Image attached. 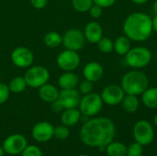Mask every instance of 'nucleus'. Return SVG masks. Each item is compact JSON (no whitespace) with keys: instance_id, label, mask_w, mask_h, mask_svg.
Masks as SVG:
<instances>
[{"instance_id":"11","label":"nucleus","mask_w":157,"mask_h":156,"mask_svg":"<svg viewBox=\"0 0 157 156\" xmlns=\"http://www.w3.org/2000/svg\"><path fill=\"white\" fill-rule=\"evenodd\" d=\"M125 95L126 94L121 86L109 85L104 87L100 96L103 103L109 106H118L122 102Z\"/></svg>"},{"instance_id":"25","label":"nucleus","mask_w":157,"mask_h":156,"mask_svg":"<svg viewBox=\"0 0 157 156\" xmlns=\"http://www.w3.org/2000/svg\"><path fill=\"white\" fill-rule=\"evenodd\" d=\"M44 44L49 48H56L63 42V36L56 31H50L46 33L43 38Z\"/></svg>"},{"instance_id":"7","label":"nucleus","mask_w":157,"mask_h":156,"mask_svg":"<svg viewBox=\"0 0 157 156\" xmlns=\"http://www.w3.org/2000/svg\"><path fill=\"white\" fill-rule=\"evenodd\" d=\"M80 63L81 58L78 52L67 49L60 52L56 59L58 67L64 72H74L79 67Z\"/></svg>"},{"instance_id":"13","label":"nucleus","mask_w":157,"mask_h":156,"mask_svg":"<svg viewBox=\"0 0 157 156\" xmlns=\"http://www.w3.org/2000/svg\"><path fill=\"white\" fill-rule=\"evenodd\" d=\"M58 99L62 103L64 109L76 108L79 106L81 96H80V92L75 88L62 89L59 93Z\"/></svg>"},{"instance_id":"23","label":"nucleus","mask_w":157,"mask_h":156,"mask_svg":"<svg viewBox=\"0 0 157 156\" xmlns=\"http://www.w3.org/2000/svg\"><path fill=\"white\" fill-rule=\"evenodd\" d=\"M109 156H127V147L119 142H112L106 147Z\"/></svg>"},{"instance_id":"36","label":"nucleus","mask_w":157,"mask_h":156,"mask_svg":"<svg viewBox=\"0 0 157 156\" xmlns=\"http://www.w3.org/2000/svg\"><path fill=\"white\" fill-rule=\"evenodd\" d=\"M51 108L55 113H59V112H61V111H63L64 109L62 103L59 101V99H56V100H54L53 102L51 103Z\"/></svg>"},{"instance_id":"9","label":"nucleus","mask_w":157,"mask_h":156,"mask_svg":"<svg viewBox=\"0 0 157 156\" xmlns=\"http://www.w3.org/2000/svg\"><path fill=\"white\" fill-rule=\"evenodd\" d=\"M86 38L84 32L81 31L79 29H69L65 31L63 36V42L62 44L67 50H72L78 51L85 46Z\"/></svg>"},{"instance_id":"4","label":"nucleus","mask_w":157,"mask_h":156,"mask_svg":"<svg viewBox=\"0 0 157 156\" xmlns=\"http://www.w3.org/2000/svg\"><path fill=\"white\" fill-rule=\"evenodd\" d=\"M125 63L128 66L135 70H141L146 67L152 61L151 51L144 46L131 48L124 56Z\"/></svg>"},{"instance_id":"19","label":"nucleus","mask_w":157,"mask_h":156,"mask_svg":"<svg viewBox=\"0 0 157 156\" xmlns=\"http://www.w3.org/2000/svg\"><path fill=\"white\" fill-rule=\"evenodd\" d=\"M81 119V112L77 108H66L62 114L61 120L63 124L66 127H71L80 120Z\"/></svg>"},{"instance_id":"3","label":"nucleus","mask_w":157,"mask_h":156,"mask_svg":"<svg viewBox=\"0 0 157 156\" xmlns=\"http://www.w3.org/2000/svg\"><path fill=\"white\" fill-rule=\"evenodd\" d=\"M121 86L125 94L141 96L149 87V78L144 72L133 69L122 76Z\"/></svg>"},{"instance_id":"40","label":"nucleus","mask_w":157,"mask_h":156,"mask_svg":"<svg viewBox=\"0 0 157 156\" xmlns=\"http://www.w3.org/2000/svg\"><path fill=\"white\" fill-rule=\"evenodd\" d=\"M4 154H5V150L3 147L0 146V156H4Z\"/></svg>"},{"instance_id":"29","label":"nucleus","mask_w":157,"mask_h":156,"mask_svg":"<svg viewBox=\"0 0 157 156\" xmlns=\"http://www.w3.org/2000/svg\"><path fill=\"white\" fill-rule=\"evenodd\" d=\"M69 130L66 126L62 125V126H58L56 128H54V131H53V135L59 139V140H65L69 137Z\"/></svg>"},{"instance_id":"41","label":"nucleus","mask_w":157,"mask_h":156,"mask_svg":"<svg viewBox=\"0 0 157 156\" xmlns=\"http://www.w3.org/2000/svg\"><path fill=\"white\" fill-rule=\"evenodd\" d=\"M154 122H155V126L157 127V114L155 116V118H154Z\"/></svg>"},{"instance_id":"17","label":"nucleus","mask_w":157,"mask_h":156,"mask_svg":"<svg viewBox=\"0 0 157 156\" xmlns=\"http://www.w3.org/2000/svg\"><path fill=\"white\" fill-rule=\"evenodd\" d=\"M59 93L60 91L58 90V88L55 86L49 83H46L39 88L40 98L47 103H52L54 100L58 99Z\"/></svg>"},{"instance_id":"43","label":"nucleus","mask_w":157,"mask_h":156,"mask_svg":"<svg viewBox=\"0 0 157 156\" xmlns=\"http://www.w3.org/2000/svg\"><path fill=\"white\" fill-rule=\"evenodd\" d=\"M156 138H157V133H156Z\"/></svg>"},{"instance_id":"42","label":"nucleus","mask_w":157,"mask_h":156,"mask_svg":"<svg viewBox=\"0 0 157 156\" xmlns=\"http://www.w3.org/2000/svg\"><path fill=\"white\" fill-rule=\"evenodd\" d=\"M155 57H156V60H157V50H156V52H155Z\"/></svg>"},{"instance_id":"37","label":"nucleus","mask_w":157,"mask_h":156,"mask_svg":"<svg viewBox=\"0 0 157 156\" xmlns=\"http://www.w3.org/2000/svg\"><path fill=\"white\" fill-rule=\"evenodd\" d=\"M152 20H153V30L157 33V15H155L153 18H152Z\"/></svg>"},{"instance_id":"15","label":"nucleus","mask_w":157,"mask_h":156,"mask_svg":"<svg viewBox=\"0 0 157 156\" xmlns=\"http://www.w3.org/2000/svg\"><path fill=\"white\" fill-rule=\"evenodd\" d=\"M104 74V69L101 63L98 62H89L87 63L84 69H83V75L84 78L92 82L96 83L99 81Z\"/></svg>"},{"instance_id":"5","label":"nucleus","mask_w":157,"mask_h":156,"mask_svg":"<svg viewBox=\"0 0 157 156\" xmlns=\"http://www.w3.org/2000/svg\"><path fill=\"white\" fill-rule=\"evenodd\" d=\"M103 106L101 96L98 93L91 92L84 95L79 103V110L82 115L86 117H93L99 113Z\"/></svg>"},{"instance_id":"21","label":"nucleus","mask_w":157,"mask_h":156,"mask_svg":"<svg viewBox=\"0 0 157 156\" xmlns=\"http://www.w3.org/2000/svg\"><path fill=\"white\" fill-rule=\"evenodd\" d=\"M131 41L132 40L125 35L119 36L114 41V51L117 52V54L121 56H125V54L132 48Z\"/></svg>"},{"instance_id":"2","label":"nucleus","mask_w":157,"mask_h":156,"mask_svg":"<svg viewBox=\"0 0 157 156\" xmlns=\"http://www.w3.org/2000/svg\"><path fill=\"white\" fill-rule=\"evenodd\" d=\"M122 29L124 35L131 40L136 42L145 41L154 31L152 17L144 12H133L125 18Z\"/></svg>"},{"instance_id":"33","label":"nucleus","mask_w":157,"mask_h":156,"mask_svg":"<svg viewBox=\"0 0 157 156\" xmlns=\"http://www.w3.org/2000/svg\"><path fill=\"white\" fill-rule=\"evenodd\" d=\"M89 15L91 17L93 18H99L101 16H102V13H103V8L96 4H93V6H91V8L89 9Z\"/></svg>"},{"instance_id":"20","label":"nucleus","mask_w":157,"mask_h":156,"mask_svg":"<svg viewBox=\"0 0 157 156\" xmlns=\"http://www.w3.org/2000/svg\"><path fill=\"white\" fill-rule=\"evenodd\" d=\"M143 104L149 108H157V87H148L142 95Z\"/></svg>"},{"instance_id":"32","label":"nucleus","mask_w":157,"mask_h":156,"mask_svg":"<svg viewBox=\"0 0 157 156\" xmlns=\"http://www.w3.org/2000/svg\"><path fill=\"white\" fill-rule=\"evenodd\" d=\"M22 156H42V154L40 148H38L37 146L29 145L27 146L22 152Z\"/></svg>"},{"instance_id":"16","label":"nucleus","mask_w":157,"mask_h":156,"mask_svg":"<svg viewBox=\"0 0 157 156\" xmlns=\"http://www.w3.org/2000/svg\"><path fill=\"white\" fill-rule=\"evenodd\" d=\"M84 35L86 40L95 44L98 43L103 37V29L99 23L96 21H90L85 27Z\"/></svg>"},{"instance_id":"27","label":"nucleus","mask_w":157,"mask_h":156,"mask_svg":"<svg viewBox=\"0 0 157 156\" xmlns=\"http://www.w3.org/2000/svg\"><path fill=\"white\" fill-rule=\"evenodd\" d=\"M97 44L98 50L103 53H110L114 50V41L107 37H102Z\"/></svg>"},{"instance_id":"1","label":"nucleus","mask_w":157,"mask_h":156,"mask_svg":"<svg viewBox=\"0 0 157 156\" xmlns=\"http://www.w3.org/2000/svg\"><path fill=\"white\" fill-rule=\"evenodd\" d=\"M114 122L108 118H95L87 120L81 128L80 139L90 147H107L115 137Z\"/></svg>"},{"instance_id":"26","label":"nucleus","mask_w":157,"mask_h":156,"mask_svg":"<svg viewBox=\"0 0 157 156\" xmlns=\"http://www.w3.org/2000/svg\"><path fill=\"white\" fill-rule=\"evenodd\" d=\"M93 4V0H72L73 8L80 13L88 12Z\"/></svg>"},{"instance_id":"38","label":"nucleus","mask_w":157,"mask_h":156,"mask_svg":"<svg viewBox=\"0 0 157 156\" xmlns=\"http://www.w3.org/2000/svg\"><path fill=\"white\" fill-rule=\"evenodd\" d=\"M132 3L136 4V5H144L145 3H147L149 0H131Z\"/></svg>"},{"instance_id":"35","label":"nucleus","mask_w":157,"mask_h":156,"mask_svg":"<svg viewBox=\"0 0 157 156\" xmlns=\"http://www.w3.org/2000/svg\"><path fill=\"white\" fill-rule=\"evenodd\" d=\"M48 1L49 0H30V4L36 9H42L47 6Z\"/></svg>"},{"instance_id":"39","label":"nucleus","mask_w":157,"mask_h":156,"mask_svg":"<svg viewBox=\"0 0 157 156\" xmlns=\"http://www.w3.org/2000/svg\"><path fill=\"white\" fill-rule=\"evenodd\" d=\"M153 11H154V13L157 15V0L154 3V5H153Z\"/></svg>"},{"instance_id":"10","label":"nucleus","mask_w":157,"mask_h":156,"mask_svg":"<svg viewBox=\"0 0 157 156\" xmlns=\"http://www.w3.org/2000/svg\"><path fill=\"white\" fill-rule=\"evenodd\" d=\"M10 59L17 67L29 68L34 62V54L29 48L19 46L12 51Z\"/></svg>"},{"instance_id":"30","label":"nucleus","mask_w":157,"mask_h":156,"mask_svg":"<svg viewBox=\"0 0 157 156\" xmlns=\"http://www.w3.org/2000/svg\"><path fill=\"white\" fill-rule=\"evenodd\" d=\"M78 87H79V92L80 94H83V95H86V94H89L91 92H93V88H94V86H93V83L86 80V79H84L83 81L79 82L78 84Z\"/></svg>"},{"instance_id":"28","label":"nucleus","mask_w":157,"mask_h":156,"mask_svg":"<svg viewBox=\"0 0 157 156\" xmlns=\"http://www.w3.org/2000/svg\"><path fill=\"white\" fill-rule=\"evenodd\" d=\"M143 153V145L138 143H133L127 147V156H142Z\"/></svg>"},{"instance_id":"12","label":"nucleus","mask_w":157,"mask_h":156,"mask_svg":"<svg viewBox=\"0 0 157 156\" xmlns=\"http://www.w3.org/2000/svg\"><path fill=\"white\" fill-rule=\"evenodd\" d=\"M27 147V140L21 134H13L8 136L3 143L5 153L16 155L21 154Z\"/></svg>"},{"instance_id":"34","label":"nucleus","mask_w":157,"mask_h":156,"mask_svg":"<svg viewBox=\"0 0 157 156\" xmlns=\"http://www.w3.org/2000/svg\"><path fill=\"white\" fill-rule=\"evenodd\" d=\"M117 0H93V3L101 6L102 8L109 7L116 3Z\"/></svg>"},{"instance_id":"6","label":"nucleus","mask_w":157,"mask_h":156,"mask_svg":"<svg viewBox=\"0 0 157 156\" xmlns=\"http://www.w3.org/2000/svg\"><path fill=\"white\" fill-rule=\"evenodd\" d=\"M24 78L28 86L32 88H40L41 86L49 82L50 72L42 65H35L28 68Z\"/></svg>"},{"instance_id":"31","label":"nucleus","mask_w":157,"mask_h":156,"mask_svg":"<svg viewBox=\"0 0 157 156\" xmlns=\"http://www.w3.org/2000/svg\"><path fill=\"white\" fill-rule=\"evenodd\" d=\"M10 96V89L8 85L5 83H0V105L6 103Z\"/></svg>"},{"instance_id":"8","label":"nucleus","mask_w":157,"mask_h":156,"mask_svg":"<svg viewBox=\"0 0 157 156\" xmlns=\"http://www.w3.org/2000/svg\"><path fill=\"white\" fill-rule=\"evenodd\" d=\"M133 137L136 143L143 146L150 144L155 138L152 124L147 120H139L133 127Z\"/></svg>"},{"instance_id":"22","label":"nucleus","mask_w":157,"mask_h":156,"mask_svg":"<svg viewBox=\"0 0 157 156\" xmlns=\"http://www.w3.org/2000/svg\"><path fill=\"white\" fill-rule=\"evenodd\" d=\"M121 104H122L123 109L127 113H134L137 111L140 103H139V99L137 96L126 94Z\"/></svg>"},{"instance_id":"14","label":"nucleus","mask_w":157,"mask_h":156,"mask_svg":"<svg viewBox=\"0 0 157 156\" xmlns=\"http://www.w3.org/2000/svg\"><path fill=\"white\" fill-rule=\"evenodd\" d=\"M54 128L47 121H41L37 123L32 129V137L34 140L40 143H44L52 139L53 136Z\"/></svg>"},{"instance_id":"24","label":"nucleus","mask_w":157,"mask_h":156,"mask_svg":"<svg viewBox=\"0 0 157 156\" xmlns=\"http://www.w3.org/2000/svg\"><path fill=\"white\" fill-rule=\"evenodd\" d=\"M8 87L10 89V92L19 94L25 91V89L28 87V85L24 76H16L10 80Z\"/></svg>"},{"instance_id":"18","label":"nucleus","mask_w":157,"mask_h":156,"mask_svg":"<svg viewBox=\"0 0 157 156\" xmlns=\"http://www.w3.org/2000/svg\"><path fill=\"white\" fill-rule=\"evenodd\" d=\"M80 82L79 76L74 72H64L58 79L59 86L62 89H72L75 88Z\"/></svg>"}]
</instances>
